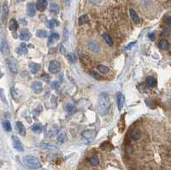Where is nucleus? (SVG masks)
<instances>
[{"mask_svg": "<svg viewBox=\"0 0 171 170\" xmlns=\"http://www.w3.org/2000/svg\"><path fill=\"white\" fill-rule=\"evenodd\" d=\"M36 9L40 11H44L47 7V1L46 0H38L36 3Z\"/></svg>", "mask_w": 171, "mask_h": 170, "instance_id": "obj_12", "label": "nucleus"}, {"mask_svg": "<svg viewBox=\"0 0 171 170\" xmlns=\"http://www.w3.org/2000/svg\"><path fill=\"white\" fill-rule=\"evenodd\" d=\"M90 74L92 75V77L94 78V79H97V80H101V77L99 76V74L96 73V72H91Z\"/></svg>", "mask_w": 171, "mask_h": 170, "instance_id": "obj_37", "label": "nucleus"}, {"mask_svg": "<svg viewBox=\"0 0 171 170\" xmlns=\"http://www.w3.org/2000/svg\"><path fill=\"white\" fill-rule=\"evenodd\" d=\"M129 13H130L131 18H132V20H133V21L134 22V23L139 24V22H140V18H139V16H138V14L136 13V11L133 10V9H130Z\"/></svg>", "mask_w": 171, "mask_h": 170, "instance_id": "obj_14", "label": "nucleus"}, {"mask_svg": "<svg viewBox=\"0 0 171 170\" xmlns=\"http://www.w3.org/2000/svg\"><path fill=\"white\" fill-rule=\"evenodd\" d=\"M165 23L167 25H169V26H171V16L170 17H168L166 20H165Z\"/></svg>", "mask_w": 171, "mask_h": 170, "instance_id": "obj_40", "label": "nucleus"}, {"mask_svg": "<svg viewBox=\"0 0 171 170\" xmlns=\"http://www.w3.org/2000/svg\"><path fill=\"white\" fill-rule=\"evenodd\" d=\"M8 13H9V8H8V4L5 3L4 4V7H3V19L7 17Z\"/></svg>", "mask_w": 171, "mask_h": 170, "instance_id": "obj_31", "label": "nucleus"}, {"mask_svg": "<svg viewBox=\"0 0 171 170\" xmlns=\"http://www.w3.org/2000/svg\"><path fill=\"white\" fill-rule=\"evenodd\" d=\"M65 134L64 133H61L60 135H58V137H57V142L58 143H60V144H63L64 141H65Z\"/></svg>", "mask_w": 171, "mask_h": 170, "instance_id": "obj_35", "label": "nucleus"}, {"mask_svg": "<svg viewBox=\"0 0 171 170\" xmlns=\"http://www.w3.org/2000/svg\"><path fill=\"white\" fill-rule=\"evenodd\" d=\"M146 83L150 87H154L157 85V80L154 78H148L146 80Z\"/></svg>", "mask_w": 171, "mask_h": 170, "instance_id": "obj_29", "label": "nucleus"}, {"mask_svg": "<svg viewBox=\"0 0 171 170\" xmlns=\"http://www.w3.org/2000/svg\"><path fill=\"white\" fill-rule=\"evenodd\" d=\"M12 140H13V146L14 148H15L16 150H18V151H21L22 152L24 150V148H23V145H22L21 140L19 139L16 136H12Z\"/></svg>", "mask_w": 171, "mask_h": 170, "instance_id": "obj_7", "label": "nucleus"}, {"mask_svg": "<svg viewBox=\"0 0 171 170\" xmlns=\"http://www.w3.org/2000/svg\"><path fill=\"white\" fill-rule=\"evenodd\" d=\"M48 40H49V44H54L55 42H57V41L59 40V34H58V33H51V34L49 36Z\"/></svg>", "mask_w": 171, "mask_h": 170, "instance_id": "obj_19", "label": "nucleus"}, {"mask_svg": "<svg viewBox=\"0 0 171 170\" xmlns=\"http://www.w3.org/2000/svg\"><path fill=\"white\" fill-rule=\"evenodd\" d=\"M32 130L36 133H40L42 132V127L40 124H34L33 126H32Z\"/></svg>", "mask_w": 171, "mask_h": 170, "instance_id": "obj_28", "label": "nucleus"}, {"mask_svg": "<svg viewBox=\"0 0 171 170\" xmlns=\"http://www.w3.org/2000/svg\"><path fill=\"white\" fill-rule=\"evenodd\" d=\"M98 69H99V71L101 72L102 74H108L109 71H110L108 67H106L105 65H99L98 66Z\"/></svg>", "mask_w": 171, "mask_h": 170, "instance_id": "obj_26", "label": "nucleus"}, {"mask_svg": "<svg viewBox=\"0 0 171 170\" xmlns=\"http://www.w3.org/2000/svg\"><path fill=\"white\" fill-rule=\"evenodd\" d=\"M64 109H65V110L67 111L68 113L71 114V113H74L75 110V108L73 106L72 104H65V106H64Z\"/></svg>", "mask_w": 171, "mask_h": 170, "instance_id": "obj_27", "label": "nucleus"}, {"mask_svg": "<svg viewBox=\"0 0 171 170\" xmlns=\"http://www.w3.org/2000/svg\"><path fill=\"white\" fill-rule=\"evenodd\" d=\"M16 128H17L19 133H20L21 135H25L26 134V128H25L24 125L21 123V121H17L16 122Z\"/></svg>", "mask_w": 171, "mask_h": 170, "instance_id": "obj_17", "label": "nucleus"}, {"mask_svg": "<svg viewBox=\"0 0 171 170\" xmlns=\"http://www.w3.org/2000/svg\"><path fill=\"white\" fill-rule=\"evenodd\" d=\"M140 131L138 130V129H135L133 130V132L131 133V138L133 139V140H138V139L140 138Z\"/></svg>", "mask_w": 171, "mask_h": 170, "instance_id": "obj_22", "label": "nucleus"}, {"mask_svg": "<svg viewBox=\"0 0 171 170\" xmlns=\"http://www.w3.org/2000/svg\"><path fill=\"white\" fill-rule=\"evenodd\" d=\"M16 52H17V54H19V55H25V54H27V52H28V50H27V46L26 45V44L21 43L20 44V46H19L18 48L16 49Z\"/></svg>", "mask_w": 171, "mask_h": 170, "instance_id": "obj_13", "label": "nucleus"}, {"mask_svg": "<svg viewBox=\"0 0 171 170\" xmlns=\"http://www.w3.org/2000/svg\"><path fill=\"white\" fill-rule=\"evenodd\" d=\"M20 23H21L22 25H27V21L25 20V19H20Z\"/></svg>", "mask_w": 171, "mask_h": 170, "instance_id": "obj_43", "label": "nucleus"}, {"mask_svg": "<svg viewBox=\"0 0 171 170\" xmlns=\"http://www.w3.org/2000/svg\"><path fill=\"white\" fill-rule=\"evenodd\" d=\"M46 26L49 27V28H53V27L58 26V21L57 20H54V19H52V20L50 21H48L46 22Z\"/></svg>", "mask_w": 171, "mask_h": 170, "instance_id": "obj_23", "label": "nucleus"}, {"mask_svg": "<svg viewBox=\"0 0 171 170\" xmlns=\"http://www.w3.org/2000/svg\"><path fill=\"white\" fill-rule=\"evenodd\" d=\"M89 163H90L92 166H97L99 164V159L94 156V157H90V159H89Z\"/></svg>", "mask_w": 171, "mask_h": 170, "instance_id": "obj_24", "label": "nucleus"}, {"mask_svg": "<svg viewBox=\"0 0 171 170\" xmlns=\"http://www.w3.org/2000/svg\"><path fill=\"white\" fill-rule=\"evenodd\" d=\"M96 131L95 130H86L82 133V137L88 141H92L96 137Z\"/></svg>", "mask_w": 171, "mask_h": 170, "instance_id": "obj_4", "label": "nucleus"}, {"mask_svg": "<svg viewBox=\"0 0 171 170\" xmlns=\"http://www.w3.org/2000/svg\"><path fill=\"white\" fill-rule=\"evenodd\" d=\"M88 21H89V18H88V16H86V15L81 16L79 18V24L80 25L88 23Z\"/></svg>", "mask_w": 171, "mask_h": 170, "instance_id": "obj_25", "label": "nucleus"}, {"mask_svg": "<svg viewBox=\"0 0 171 170\" xmlns=\"http://www.w3.org/2000/svg\"><path fill=\"white\" fill-rule=\"evenodd\" d=\"M40 68H41L40 64L36 63H29V69H30L31 73L33 74H37L38 72L40 70Z\"/></svg>", "mask_w": 171, "mask_h": 170, "instance_id": "obj_10", "label": "nucleus"}, {"mask_svg": "<svg viewBox=\"0 0 171 170\" xmlns=\"http://www.w3.org/2000/svg\"><path fill=\"white\" fill-rule=\"evenodd\" d=\"M36 35L39 38H46L47 37V33L44 30H38L36 32Z\"/></svg>", "mask_w": 171, "mask_h": 170, "instance_id": "obj_32", "label": "nucleus"}, {"mask_svg": "<svg viewBox=\"0 0 171 170\" xmlns=\"http://www.w3.org/2000/svg\"><path fill=\"white\" fill-rule=\"evenodd\" d=\"M155 38H156V36H155V33H154L149 34V38H150L151 40H155Z\"/></svg>", "mask_w": 171, "mask_h": 170, "instance_id": "obj_42", "label": "nucleus"}, {"mask_svg": "<svg viewBox=\"0 0 171 170\" xmlns=\"http://www.w3.org/2000/svg\"><path fill=\"white\" fill-rule=\"evenodd\" d=\"M18 28V23L15 19H11L9 22V29L11 30V31H16Z\"/></svg>", "mask_w": 171, "mask_h": 170, "instance_id": "obj_18", "label": "nucleus"}, {"mask_svg": "<svg viewBox=\"0 0 171 170\" xmlns=\"http://www.w3.org/2000/svg\"><path fill=\"white\" fill-rule=\"evenodd\" d=\"M89 1H90V3L92 4H99L101 0H89Z\"/></svg>", "mask_w": 171, "mask_h": 170, "instance_id": "obj_41", "label": "nucleus"}, {"mask_svg": "<svg viewBox=\"0 0 171 170\" xmlns=\"http://www.w3.org/2000/svg\"><path fill=\"white\" fill-rule=\"evenodd\" d=\"M159 48L161 50H164V51H166L169 48V43L168 42V40H162L160 41V43H159Z\"/></svg>", "mask_w": 171, "mask_h": 170, "instance_id": "obj_20", "label": "nucleus"}, {"mask_svg": "<svg viewBox=\"0 0 171 170\" xmlns=\"http://www.w3.org/2000/svg\"><path fill=\"white\" fill-rule=\"evenodd\" d=\"M7 64L8 67H9V69L11 73L16 74L18 72V66L17 63H16V61L14 59L13 57H9L7 58Z\"/></svg>", "mask_w": 171, "mask_h": 170, "instance_id": "obj_3", "label": "nucleus"}, {"mask_svg": "<svg viewBox=\"0 0 171 170\" xmlns=\"http://www.w3.org/2000/svg\"><path fill=\"white\" fill-rule=\"evenodd\" d=\"M61 68V64L57 61H52L49 65V71L51 74H57V72H59Z\"/></svg>", "mask_w": 171, "mask_h": 170, "instance_id": "obj_5", "label": "nucleus"}, {"mask_svg": "<svg viewBox=\"0 0 171 170\" xmlns=\"http://www.w3.org/2000/svg\"><path fill=\"white\" fill-rule=\"evenodd\" d=\"M110 106V97L107 93L103 92L101 93L99 99H98V111H99V115H105L108 113L109 109Z\"/></svg>", "mask_w": 171, "mask_h": 170, "instance_id": "obj_1", "label": "nucleus"}, {"mask_svg": "<svg viewBox=\"0 0 171 170\" xmlns=\"http://www.w3.org/2000/svg\"><path fill=\"white\" fill-rule=\"evenodd\" d=\"M1 51L3 54L7 55L9 53L10 50H9V44H8L7 40H2L1 41Z\"/></svg>", "mask_w": 171, "mask_h": 170, "instance_id": "obj_16", "label": "nucleus"}, {"mask_svg": "<svg viewBox=\"0 0 171 170\" xmlns=\"http://www.w3.org/2000/svg\"><path fill=\"white\" fill-rule=\"evenodd\" d=\"M125 104V97L123 96V94L119 93L118 97H117V104H118V109L119 110H122L123 107H124Z\"/></svg>", "mask_w": 171, "mask_h": 170, "instance_id": "obj_15", "label": "nucleus"}, {"mask_svg": "<svg viewBox=\"0 0 171 170\" xmlns=\"http://www.w3.org/2000/svg\"><path fill=\"white\" fill-rule=\"evenodd\" d=\"M31 88H32V90L33 91V92L39 94L43 90V85H42V83L40 81H34V82H33L32 86H31Z\"/></svg>", "mask_w": 171, "mask_h": 170, "instance_id": "obj_8", "label": "nucleus"}, {"mask_svg": "<svg viewBox=\"0 0 171 170\" xmlns=\"http://www.w3.org/2000/svg\"><path fill=\"white\" fill-rule=\"evenodd\" d=\"M3 127H4V130L6 131V132H10L11 131V125L9 121H4L3 122Z\"/></svg>", "mask_w": 171, "mask_h": 170, "instance_id": "obj_30", "label": "nucleus"}, {"mask_svg": "<svg viewBox=\"0 0 171 170\" xmlns=\"http://www.w3.org/2000/svg\"><path fill=\"white\" fill-rule=\"evenodd\" d=\"M87 45H88V47H89V49H90L92 52H96V53H98V52H100V51H101V46H100V44L98 43V42H96V41H94V40H89Z\"/></svg>", "mask_w": 171, "mask_h": 170, "instance_id": "obj_6", "label": "nucleus"}, {"mask_svg": "<svg viewBox=\"0 0 171 170\" xmlns=\"http://www.w3.org/2000/svg\"><path fill=\"white\" fill-rule=\"evenodd\" d=\"M31 38V33L27 29L21 30L20 33V38L23 41H28Z\"/></svg>", "mask_w": 171, "mask_h": 170, "instance_id": "obj_11", "label": "nucleus"}, {"mask_svg": "<svg viewBox=\"0 0 171 170\" xmlns=\"http://www.w3.org/2000/svg\"><path fill=\"white\" fill-rule=\"evenodd\" d=\"M67 58H68L69 61L70 63H75L76 62V57H75V55L73 54V53L69 54L68 56H67Z\"/></svg>", "mask_w": 171, "mask_h": 170, "instance_id": "obj_33", "label": "nucleus"}, {"mask_svg": "<svg viewBox=\"0 0 171 170\" xmlns=\"http://www.w3.org/2000/svg\"><path fill=\"white\" fill-rule=\"evenodd\" d=\"M103 40H105V41L106 42V44H109V45H110V46H112V45H113V40H112V38H111V37H110V34H109L108 33H103Z\"/></svg>", "mask_w": 171, "mask_h": 170, "instance_id": "obj_21", "label": "nucleus"}, {"mask_svg": "<svg viewBox=\"0 0 171 170\" xmlns=\"http://www.w3.org/2000/svg\"><path fill=\"white\" fill-rule=\"evenodd\" d=\"M59 87V82L58 81H54L51 83V88L52 89H57Z\"/></svg>", "mask_w": 171, "mask_h": 170, "instance_id": "obj_38", "label": "nucleus"}, {"mask_svg": "<svg viewBox=\"0 0 171 170\" xmlns=\"http://www.w3.org/2000/svg\"><path fill=\"white\" fill-rule=\"evenodd\" d=\"M22 163L26 168L32 170L39 169L41 167L40 161L39 160V158L33 156H25L22 159Z\"/></svg>", "mask_w": 171, "mask_h": 170, "instance_id": "obj_2", "label": "nucleus"}, {"mask_svg": "<svg viewBox=\"0 0 171 170\" xmlns=\"http://www.w3.org/2000/svg\"><path fill=\"white\" fill-rule=\"evenodd\" d=\"M10 91H11V95H12V97H14V98H16L19 95H18V91L17 89H16L15 87H11L10 89Z\"/></svg>", "mask_w": 171, "mask_h": 170, "instance_id": "obj_34", "label": "nucleus"}, {"mask_svg": "<svg viewBox=\"0 0 171 170\" xmlns=\"http://www.w3.org/2000/svg\"><path fill=\"white\" fill-rule=\"evenodd\" d=\"M36 10H37L36 9V5L32 4V3H30V4H27V15H28V16H30V17H33L36 14Z\"/></svg>", "mask_w": 171, "mask_h": 170, "instance_id": "obj_9", "label": "nucleus"}, {"mask_svg": "<svg viewBox=\"0 0 171 170\" xmlns=\"http://www.w3.org/2000/svg\"><path fill=\"white\" fill-rule=\"evenodd\" d=\"M58 10H59V7H58V5L57 4L52 3V4H50V10L51 11H57Z\"/></svg>", "mask_w": 171, "mask_h": 170, "instance_id": "obj_36", "label": "nucleus"}, {"mask_svg": "<svg viewBox=\"0 0 171 170\" xmlns=\"http://www.w3.org/2000/svg\"><path fill=\"white\" fill-rule=\"evenodd\" d=\"M135 44H136V42H132V43H130V44H128V45L125 48V51H128V50H130V49L132 48V47H133Z\"/></svg>", "mask_w": 171, "mask_h": 170, "instance_id": "obj_39", "label": "nucleus"}]
</instances>
